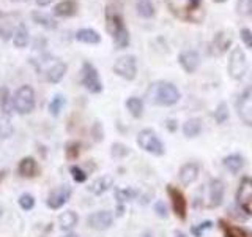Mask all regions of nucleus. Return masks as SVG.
Here are the masks:
<instances>
[{"instance_id": "18", "label": "nucleus", "mask_w": 252, "mask_h": 237, "mask_svg": "<svg viewBox=\"0 0 252 237\" xmlns=\"http://www.w3.org/2000/svg\"><path fill=\"white\" fill-rule=\"evenodd\" d=\"M197 174H199V166L195 163H186L183 168L180 169V180L181 184L185 187L186 185H191L192 182L197 179Z\"/></svg>"}, {"instance_id": "29", "label": "nucleus", "mask_w": 252, "mask_h": 237, "mask_svg": "<svg viewBox=\"0 0 252 237\" xmlns=\"http://www.w3.org/2000/svg\"><path fill=\"white\" fill-rule=\"evenodd\" d=\"M11 134H13V123H11L10 116L0 114V138L6 139V138H10Z\"/></svg>"}, {"instance_id": "4", "label": "nucleus", "mask_w": 252, "mask_h": 237, "mask_svg": "<svg viewBox=\"0 0 252 237\" xmlns=\"http://www.w3.org/2000/svg\"><path fill=\"white\" fill-rule=\"evenodd\" d=\"M137 144L144 150H147V152L153 154V155H162L164 154V144L153 130H142L137 136Z\"/></svg>"}, {"instance_id": "45", "label": "nucleus", "mask_w": 252, "mask_h": 237, "mask_svg": "<svg viewBox=\"0 0 252 237\" xmlns=\"http://www.w3.org/2000/svg\"><path fill=\"white\" fill-rule=\"evenodd\" d=\"M175 237H188V236H186L185 233H180V231H177V233H175Z\"/></svg>"}, {"instance_id": "48", "label": "nucleus", "mask_w": 252, "mask_h": 237, "mask_svg": "<svg viewBox=\"0 0 252 237\" xmlns=\"http://www.w3.org/2000/svg\"><path fill=\"white\" fill-rule=\"evenodd\" d=\"M144 237H152V234H150V233H145V236Z\"/></svg>"}, {"instance_id": "30", "label": "nucleus", "mask_w": 252, "mask_h": 237, "mask_svg": "<svg viewBox=\"0 0 252 237\" xmlns=\"http://www.w3.org/2000/svg\"><path fill=\"white\" fill-rule=\"evenodd\" d=\"M36 171V163L33 158H24L19 164V172L24 177H32Z\"/></svg>"}, {"instance_id": "8", "label": "nucleus", "mask_w": 252, "mask_h": 237, "mask_svg": "<svg viewBox=\"0 0 252 237\" xmlns=\"http://www.w3.org/2000/svg\"><path fill=\"white\" fill-rule=\"evenodd\" d=\"M236 109H238V116L241 120L246 125L252 126V85H249L240 95L238 103H236Z\"/></svg>"}, {"instance_id": "19", "label": "nucleus", "mask_w": 252, "mask_h": 237, "mask_svg": "<svg viewBox=\"0 0 252 237\" xmlns=\"http://www.w3.org/2000/svg\"><path fill=\"white\" fill-rule=\"evenodd\" d=\"M76 40L87 44H98L101 41V35L93 29H81L76 32Z\"/></svg>"}, {"instance_id": "23", "label": "nucleus", "mask_w": 252, "mask_h": 237, "mask_svg": "<svg viewBox=\"0 0 252 237\" xmlns=\"http://www.w3.org/2000/svg\"><path fill=\"white\" fill-rule=\"evenodd\" d=\"M77 215L73 212V210H66L63 212L62 215L59 217V225H60V229L63 231H69V229H73L76 225H77Z\"/></svg>"}, {"instance_id": "13", "label": "nucleus", "mask_w": 252, "mask_h": 237, "mask_svg": "<svg viewBox=\"0 0 252 237\" xmlns=\"http://www.w3.org/2000/svg\"><path fill=\"white\" fill-rule=\"evenodd\" d=\"M208 207H218V205L222 202L224 199V182L222 180H213L210 187H208Z\"/></svg>"}, {"instance_id": "17", "label": "nucleus", "mask_w": 252, "mask_h": 237, "mask_svg": "<svg viewBox=\"0 0 252 237\" xmlns=\"http://www.w3.org/2000/svg\"><path fill=\"white\" fill-rule=\"evenodd\" d=\"M232 43V37L228 32H219V34L215 37V40H213V54H222L228 49V46H230Z\"/></svg>"}, {"instance_id": "9", "label": "nucleus", "mask_w": 252, "mask_h": 237, "mask_svg": "<svg viewBox=\"0 0 252 237\" xmlns=\"http://www.w3.org/2000/svg\"><path fill=\"white\" fill-rule=\"evenodd\" d=\"M236 201H238V205L244 212L252 215V180L251 179L241 180L238 193H236Z\"/></svg>"}, {"instance_id": "41", "label": "nucleus", "mask_w": 252, "mask_h": 237, "mask_svg": "<svg viewBox=\"0 0 252 237\" xmlns=\"http://www.w3.org/2000/svg\"><path fill=\"white\" fill-rule=\"evenodd\" d=\"M155 212H156L161 218H165V217H167V207H165V204H164L162 201L155 202Z\"/></svg>"}, {"instance_id": "16", "label": "nucleus", "mask_w": 252, "mask_h": 237, "mask_svg": "<svg viewBox=\"0 0 252 237\" xmlns=\"http://www.w3.org/2000/svg\"><path fill=\"white\" fill-rule=\"evenodd\" d=\"M77 11V2L76 0H62L54 6V14L59 18H69L74 16Z\"/></svg>"}, {"instance_id": "43", "label": "nucleus", "mask_w": 252, "mask_h": 237, "mask_svg": "<svg viewBox=\"0 0 252 237\" xmlns=\"http://www.w3.org/2000/svg\"><path fill=\"white\" fill-rule=\"evenodd\" d=\"M200 2H202V0H188V5H189V8H192V10H194V8H197L200 5Z\"/></svg>"}, {"instance_id": "6", "label": "nucleus", "mask_w": 252, "mask_h": 237, "mask_svg": "<svg viewBox=\"0 0 252 237\" xmlns=\"http://www.w3.org/2000/svg\"><path fill=\"white\" fill-rule=\"evenodd\" d=\"M248 70V60L246 54L243 52L241 47H233L228 59V75L233 79H241Z\"/></svg>"}, {"instance_id": "31", "label": "nucleus", "mask_w": 252, "mask_h": 237, "mask_svg": "<svg viewBox=\"0 0 252 237\" xmlns=\"http://www.w3.org/2000/svg\"><path fill=\"white\" fill-rule=\"evenodd\" d=\"M65 103H66V100H65V97H63V95H60V93L55 95V97L49 103V113L54 117H57L60 114V111L63 109V106H65Z\"/></svg>"}, {"instance_id": "46", "label": "nucleus", "mask_w": 252, "mask_h": 237, "mask_svg": "<svg viewBox=\"0 0 252 237\" xmlns=\"http://www.w3.org/2000/svg\"><path fill=\"white\" fill-rule=\"evenodd\" d=\"M63 237H79V236H76V234H66V236H63Z\"/></svg>"}, {"instance_id": "12", "label": "nucleus", "mask_w": 252, "mask_h": 237, "mask_svg": "<svg viewBox=\"0 0 252 237\" xmlns=\"http://www.w3.org/2000/svg\"><path fill=\"white\" fill-rule=\"evenodd\" d=\"M71 196V188L68 185H62L59 188H55L54 192L47 198V205L51 209H60Z\"/></svg>"}, {"instance_id": "50", "label": "nucleus", "mask_w": 252, "mask_h": 237, "mask_svg": "<svg viewBox=\"0 0 252 237\" xmlns=\"http://www.w3.org/2000/svg\"><path fill=\"white\" fill-rule=\"evenodd\" d=\"M0 215H2V209H0Z\"/></svg>"}, {"instance_id": "3", "label": "nucleus", "mask_w": 252, "mask_h": 237, "mask_svg": "<svg viewBox=\"0 0 252 237\" xmlns=\"http://www.w3.org/2000/svg\"><path fill=\"white\" fill-rule=\"evenodd\" d=\"M14 109L18 111V114H30L35 108V92L30 85H22L16 90L13 97Z\"/></svg>"}, {"instance_id": "10", "label": "nucleus", "mask_w": 252, "mask_h": 237, "mask_svg": "<svg viewBox=\"0 0 252 237\" xmlns=\"http://www.w3.org/2000/svg\"><path fill=\"white\" fill-rule=\"evenodd\" d=\"M89 226L96 229V231H104V229L112 226V221H114V217L112 213L107 212V210H99V212H94L89 217Z\"/></svg>"}, {"instance_id": "38", "label": "nucleus", "mask_w": 252, "mask_h": 237, "mask_svg": "<svg viewBox=\"0 0 252 237\" xmlns=\"http://www.w3.org/2000/svg\"><path fill=\"white\" fill-rule=\"evenodd\" d=\"M71 174H73V179L76 182H85L87 180V174L81 169V168H77V166H71Z\"/></svg>"}, {"instance_id": "27", "label": "nucleus", "mask_w": 252, "mask_h": 237, "mask_svg": "<svg viewBox=\"0 0 252 237\" xmlns=\"http://www.w3.org/2000/svg\"><path fill=\"white\" fill-rule=\"evenodd\" d=\"M136 10L139 16L142 18H153L155 16V6L152 3V0H137L136 2Z\"/></svg>"}, {"instance_id": "22", "label": "nucleus", "mask_w": 252, "mask_h": 237, "mask_svg": "<svg viewBox=\"0 0 252 237\" xmlns=\"http://www.w3.org/2000/svg\"><path fill=\"white\" fill-rule=\"evenodd\" d=\"M32 19H33V22H36L38 26H41V27H44L47 30L57 27V22H55V19L51 18L49 14L43 13V11H33V13H32Z\"/></svg>"}, {"instance_id": "2", "label": "nucleus", "mask_w": 252, "mask_h": 237, "mask_svg": "<svg viewBox=\"0 0 252 237\" xmlns=\"http://www.w3.org/2000/svg\"><path fill=\"white\" fill-rule=\"evenodd\" d=\"M106 21H107V30L112 35L114 43L118 49H125L129 44V32L126 29L122 14L115 8L107 6L106 10Z\"/></svg>"}, {"instance_id": "44", "label": "nucleus", "mask_w": 252, "mask_h": 237, "mask_svg": "<svg viewBox=\"0 0 252 237\" xmlns=\"http://www.w3.org/2000/svg\"><path fill=\"white\" fill-rule=\"evenodd\" d=\"M36 2V5H39V6H47V5H51L54 0H35Z\"/></svg>"}, {"instance_id": "40", "label": "nucleus", "mask_w": 252, "mask_h": 237, "mask_svg": "<svg viewBox=\"0 0 252 237\" xmlns=\"http://www.w3.org/2000/svg\"><path fill=\"white\" fill-rule=\"evenodd\" d=\"M213 226L211 221H203V223H200V226H195L192 228V234L197 236V237H200L203 231H207V229H210Z\"/></svg>"}, {"instance_id": "1", "label": "nucleus", "mask_w": 252, "mask_h": 237, "mask_svg": "<svg viewBox=\"0 0 252 237\" xmlns=\"http://www.w3.org/2000/svg\"><path fill=\"white\" fill-rule=\"evenodd\" d=\"M147 98L152 105L158 106H172L180 100V92L175 85L167 81H158L150 85Z\"/></svg>"}, {"instance_id": "42", "label": "nucleus", "mask_w": 252, "mask_h": 237, "mask_svg": "<svg viewBox=\"0 0 252 237\" xmlns=\"http://www.w3.org/2000/svg\"><path fill=\"white\" fill-rule=\"evenodd\" d=\"M227 236L228 237H252L251 234H248L246 231H243V229H238V228H230Z\"/></svg>"}, {"instance_id": "28", "label": "nucleus", "mask_w": 252, "mask_h": 237, "mask_svg": "<svg viewBox=\"0 0 252 237\" xmlns=\"http://www.w3.org/2000/svg\"><path fill=\"white\" fill-rule=\"evenodd\" d=\"M126 108L136 118L142 117V114H144V101L137 97H131L126 100Z\"/></svg>"}, {"instance_id": "26", "label": "nucleus", "mask_w": 252, "mask_h": 237, "mask_svg": "<svg viewBox=\"0 0 252 237\" xmlns=\"http://www.w3.org/2000/svg\"><path fill=\"white\" fill-rule=\"evenodd\" d=\"M243 164H244L243 157L236 155V154H235V155H228V157L224 158V166H225V169H227V171H230L232 174L240 172V171L243 169Z\"/></svg>"}, {"instance_id": "47", "label": "nucleus", "mask_w": 252, "mask_h": 237, "mask_svg": "<svg viewBox=\"0 0 252 237\" xmlns=\"http://www.w3.org/2000/svg\"><path fill=\"white\" fill-rule=\"evenodd\" d=\"M13 2H29V0H13Z\"/></svg>"}, {"instance_id": "37", "label": "nucleus", "mask_w": 252, "mask_h": 237, "mask_svg": "<svg viewBox=\"0 0 252 237\" xmlns=\"http://www.w3.org/2000/svg\"><path fill=\"white\" fill-rule=\"evenodd\" d=\"M240 37L243 40V43L246 44V47H249V49H252V30L248 29V27H243L240 30Z\"/></svg>"}, {"instance_id": "14", "label": "nucleus", "mask_w": 252, "mask_h": 237, "mask_svg": "<svg viewBox=\"0 0 252 237\" xmlns=\"http://www.w3.org/2000/svg\"><path fill=\"white\" fill-rule=\"evenodd\" d=\"M167 193L170 196L172 207H173V210H175V213L180 218H185L186 217V202H185L183 195H181L177 188H173L172 185L167 187Z\"/></svg>"}, {"instance_id": "25", "label": "nucleus", "mask_w": 252, "mask_h": 237, "mask_svg": "<svg viewBox=\"0 0 252 237\" xmlns=\"http://www.w3.org/2000/svg\"><path fill=\"white\" fill-rule=\"evenodd\" d=\"M112 177L110 176H104V177H99V179H96L92 184V187H90V192L92 193H94V195H102L106 192V190H109L110 187H112Z\"/></svg>"}, {"instance_id": "33", "label": "nucleus", "mask_w": 252, "mask_h": 237, "mask_svg": "<svg viewBox=\"0 0 252 237\" xmlns=\"http://www.w3.org/2000/svg\"><path fill=\"white\" fill-rule=\"evenodd\" d=\"M236 11L243 16L252 14V0H238L236 2Z\"/></svg>"}, {"instance_id": "5", "label": "nucleus", "mask_w": 252, "mask_h": 237, "mask_svg": "<svg viewBox=\"0 0 252 237\" xmlns=\"http://www.w3.org/2000/svg\"><path fill=\"white\" fill-rule=\"evenodd\" d=\"M81 81L85 89L92 93H99L102 90V82L99 79L98 70L94 68V65L90 62L82 63V79Z\"/></svg>"}, {"instance_id": "32", "label": "nucleus", "mask_w": 252, "mask_h": 237, "mask_svg": "<svg viewBox=\"0 0 252 237\" xmlns=\"http://www.w3.org/2000/svg\"><path fill=\"white\" fill-rule=\"evenodd\" d=\"M137 195L136 190H132V188H123V190H117L115 192V198L120 202H125V201H131L134 199Z\"/></svg>"}, {"instance_id": "35", "label": "nucleus", "mask_w": 252, "mask_h": 237, "mask_svg": "<svg viewBox=\"0 0 252 237\" xmlns=\"http://www.w3.org/2000/svg\"><path fill=\"white\" fill-rule=\"evenodd\" d=\"M215 118L218 123H224L227 118H228V108L225 103H220V105L218 106L216 113H215Z\"/></svg>"}, {"instance_id": "7", "label": "nucleus", "mask_w": 252, "mask_h": 237, "mask_svg": "<svg viewBox=\"0 0 252 237\" xmlns=\"http://www.w3.org/2000/svg\"><path fill=\"white\" fill-rule=\"evenodd\" d=\"M114 73L126 81H132L137 75V63L134 55H122L114 63Z\"/></svg>"}, {"instance_id": "34", "label": "nucleus", "mask_w": 252, "mask_h": 237, "mask_svg": "<svg viewBox=\"0 0 252 237\" xmlns=\"http://www.w3.org/2000/svg\"><path fill=\"white\" fill-rule=\"evenodd\" d=\"M13 35H14V30H13L11 24L10 22H0V38H2L3 41H8Z\"/></svg>"}, {"instance_id": "21", "label": "nucleus", "mask_w": 252, "mask_h": 237, "mask_svg": "<svg viewBox=\"0 0 252 237\" xmlns=\"http://www.w3.org/2000/svg\"><path fill=\"white\" fill-rule=\"evenodd\" d=\"M202 131V120L197 117L188 118V120L183 123V133L186 138H195L199 136Z\"/></svg>"}, {"instance_id": "36", "label": "nucleus", "mask_w": 252, "mask_h": 237, "mask_svg": "<svg viewBox=\"0 0 252 237\" xmlns=\"http://www.w3.org/2000/svg\"><path fill=\"white\" fill-rule=\"evenodd\" d=\"M19 205L24 209V210H30L32 207L35 205V199H33V196L29 195V193H24L21 195L19 198Z\"/></svg>"}, {"instance_id": "15", "label": "nucleus", "mask_w": 252, "mask_h": 237, "mask_svg": "<svg viewBox=\"0 0 252 237\" xmlns=\"http://www.w3.org/2000/svg\"><path fill=\"white\" fill-rule=\"evenodd\" d=\"M66 70H68V67H66V63H65V62H60V60L54 62L52 65H51L49 68H47V71H46L47 81L52 82V84L60 82L62 79H63V76L66 75Z\"/></svg>"}, {"instance_id": "20", "label": "nucleus", "mask_w": 252, "mask_h": 237, "mask_svg": "<svg viewBox=\"0 0 252 237\" xmlns=\"http://www.w3.org/2000/svg\"><path fill=\"white\" fill-rule=\"evenodd\" d=\"M30 41V35H29V29L21 24V26L14 30V35H13V44L18 47V49H24V47H27Z\"/></svg>"}, {"instance_id": "49", "label": "nucleus", "mask_w": 252, "mask_h": 237, "mask_svg": "<svg viewBox=\"0 0 252 237\" xmlns=\"http://www.w3.org/2000/svg\"><path fill=\"white\" fill-rule=\"evenodd\" d=\"M215 2H224V0H215Z\"/></svg>"}, {"instance_id": "24", "label": "nucleus", "mask_w": 252, "mask_h": 237, "mask_svg": "<svg viewBox=\"0 0 252 237\" xmlns=\"http://www.w3.org/2000/svg\"><path fill=\"white\" fill-rule=\"evenodd\" d=\"M13 98H11V93L6 87H0V109L2 113L10 116L11 111H13Z\"/></svg>"}, {"instance_id": "11", "label": "nucleus", "mask_w": 252, "mask_h": 237, "mask_svg": "<svg viewBox=\"0 0 252 237\" xmlns=\"http://www.w3.org/2000/svg\"><path fill=\"white\" fill-rule=\"evenodd\" d=\"M178 62L186 73H194V71L197 70V67L200 65V55L194 49H188V51H183L180 54Z\"/></svg>"}, {"instance_id": "39", "label": "nucleus", "mask_w": 252, "mask_h": 237, "mask_svg": "<svg viewBox=\"0 0 252 237\" xmlns=\"http://www.w3.org/2000/svg\"><path fill=\"white\" fill-rule=\"evenodd\" d=\"M128 154H129V149L125 147L123 144H114L112 146V155L114 157L120 158V157H125V155H128Z\"/></svg>"}]
</instances>
